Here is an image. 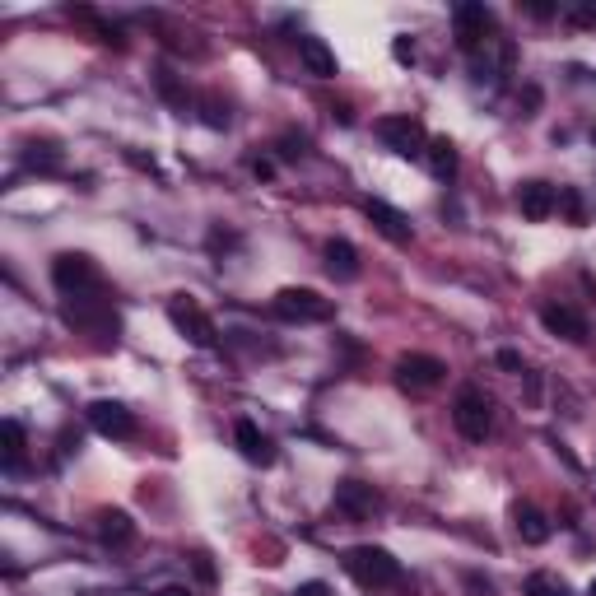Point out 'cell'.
<instances>
[{"label":"cell","mask_w":596,"mask_h":596,"mask_svg":"<svg viewBox=\"0 0 596 596\" xmlns=\"http://www.w3.org/2000/svg\"><path fill=\"white\" fill-rule=\"evenodd\" d=\"M466 583L475 587V596H494V587H489V583H480V578H475V573H471V578H466Z\"/></svg>","instance_id":"obj_31"},{"label":"cell","mask_w":596,"mask_h":596,"mask_svg":"<svg viewBox=\"0 0 596 596\" xmlns=\"http://www.w3.org/2000/svg\"><path fill=\"white\" fill-rule=\"evenodd\" d=\"M559 210H564V215H569V224H583V219H587V205H583V196H578V191H573V187H564V191H559Z\"/></svg>","instance_id":"obj_23"},{"label":"cell","mask_w":596,"mask_h":596,"mask_svg":"<svg viewBox=\"0 0 596 596\" xmlns=\"http://www.w3.org/2000/svg\"><path fill=\"white\" fill-rule=\"evenodd\" d=\"M280 145H285V149H280L285 159H298V154H303V145H308V140H303V136H285V140H280Z\"/></svg>","instance_id":"obj_27"},{"label":"cell","mask_w":596,"mask_h":596,"mask_svg":"<svg viewBox=\"0 0 596 596\" xmlns=\"http://www.w3.org/2000/svg\"><path fill=\"white\" fill-rule=\"evenodd\" d=\"M94 280H98V271L84 252H61V257L52 261V285L61 289V294L84 298V289H94Z\"/></svg>","instance_id":"obj_5"},{"label":"cell","mask_w":596,"mask_h":596,"mask_svg":"<svg viewBox=\"0 0 596 596\" xmlns=\"http://www.w3.org/2000/svg\"><path fill=\"white\" fill-rule=\"evenodd\" d=\"M98 536L112 545H126L136 536V527H131V517H126L122 508H103V513H98Z\"/></svg>","instance_id":"obj_19"},{"label":"cell","mask_w":596,"mask_h":596,"mask_svg":"<svg viewBox=\"0 0 596 596\" xmlns=\"http://www.w3.org/2000/svg\"><path fill=\"white\" fill-rule=\"evenodd\" d=\"M0 443H5V466H19V457H24V424L5 420L0 424Z\"/></svg>","instance_id":"obj_20"},{"label":"cell","mask_w":596,"mask_h":596,"mask_svg":"<svg viewBox=\"0 0 596 596\" xmlns=\"http://www.w3.org/2000/svg\"><path fill=\"white\" fill-rule=\"evenodd\" d=\"M527 596H573L569 592V583H564V578H559V573H531L527 578Z\"/></svg>","instance_id":"obj_21"},{"label":"cell","mask_w":596,"mask_h":596,"mask_svg":"<svg viewBox=\"0 0 596 596\" xmlns=\"http://www.w3.org/2000/svg\"><path fill=\"white\" fill-rule=\"evenodd\" d=\"M154 596H191V592H187V587H159Z\"/></svg>","instance_id":"obj_33"},{"label":"cell","mask_w":596,"mask_h":596,"mask_svg":"<svg viewBox=\"0 0 596 596\" xmlns=\"http://www.w3.org/2000/svg\"><path fill=\"white\" fill-rule=\"evenodd\" d=\"M452 424H457L461 438H471V443H485L489 429H494V406H489V396L480 387H461L457 392V406H452Z\"/></svg>","instance_id":"obj_2"},{"label":"cell","mask_w":596,"mask_h":596,"mask_svg":"<svg viewBox=\"0 0 596 596\" xmlns=\"http://www.w3.org/2000/svg\"><path fill=\"white\" fill-rule=\"evenodd\" d=\"M331 312H336V303L317 289H280L275 294V317H285V322H331Z\"/></svg>","instance_id":"obj_3"},{"label":"cell","mask_w":596,"mask_h":596,"mask_svg":"<svg viewBox=\"0 0 596 596\" xmlns=\"http://www.w3.org/2000/svg\"><path fill=\"white\" fill-rule=\"evenodd\" d=\"M569 24L592 28V24H596V5H578V10H569Z\"/></svg>","instance_id":"obj_25"},{"label":"cell","mask_w":596,"mask_h":596,"mask_svg":"<svg viewBox=\"0 0 596 596\" xmlns=\"http://www.w3.org/2000/svg\"><path fill=\"white\" fill-rule=\"evenodd\" d=\"M89 424H94L103 438H117V443L136 438V415H131L122 401H94V406H89Z\"/></svg>","instance_id":"obj_9"},{"label":"cell","mask_w":596,"mask_h":596,"mask_svg":"<svg viewBox=\"0 0 596 596\" xmlns=\"http://www.w3.org/2000/svg\"><path fill=\"white\" fill-rule=\"evenodd\" d=\"M168 322L182 331V336L191 340V345H201V350H210L219 340V331H215V322L201 312V303L196 298H187V294H177V298H168Z\"/></svg>","instance_id":"obj_4"},{"label":"cell","mask_w":596,"mask_h":596,"mask_svg":"<svg viewBox=\"0 0 596 596\" xmlns=\"http://www.w3.org/2000/svg\"><path fill=\"white\" fill-rule=\"evenodd\" d=\"M527 10H531V14H536V19H550V14H555V10H550V5H541V0H531Z\"/></svg>","instance_id":"obj_32"},{"label":"cell","mask_w":596,"mask_h":596,"mask_svg":"<svg viewBox=\"0 0 596 596\" xmlns=\"http://www.w3.org/2000/svg\"><path fill=\"white\" fill-rule=\"evenodd\" d=\"M587 596H596V578H592V587H587Z\"/></svg>","instance_id":"obj_34"},{"label":"cell","mask_w":596,"mask_h":596,"mask_svg":"<svg viewBox=\"0 0 596 596\" xmlns=\"http://www.w3.org/2000/svg\"><path fill=\"white\" fill-rule=\"evenodd\" d=\"M233 443H238V452H243L252 466H271V461H275L271 438L261 434L252 420H238V424H233Z\"/></svg>","instance_id":"obj_12"},{"label":"cell","mask_w":596,"mask_h":596,"mask_svg":"<svg viewBox=\"0 0 596 596\" xmlns=\"http://www.w3.org/2000/svg\"><path fill=\"white\" fill-rule=\"evenodd\" d=\"M392 52H396V61H415V47H410L406 38H396V47H392Z\"/></svg>","instance_id":"obj_30"},{"label":"cell","mask_w":596,"mask_h":596,"mask_svg":"<svg viewBox=\"0 0 596 596\" xmlns=\"http://www.w3.org/2000/svg\"><path fill=\"white\" fill-rule=\"evenodd\" d=\"M336 508L350 517H373L378 513V494H373V485L345 480V485H336Z\"/></svg>","instance_id":"obj_15"},{"label":"cell","mask_w":596,"mask_h":596,"mask_svg":"<svg viewBox=\"0 0 596 596\" xmlns=\"http://www.w3.org/2000/svg\"><path fill=\"white\" fill-rule=\"evenodd\" d=\"M452 24H457V47L461 52H480V42H489L485 33H494V14L480 5V0H466L452 10Z\"/></svg>","instance_id":"obj_7"},{"label":"cell","mask_w":596,"mask_h":596,"mask_svg":"<svg viewBox=\"0 0 596 596\" xmlns=\"http://www.w3.org/2000/svg\"><path fill=\"white\" fill-rule=\"evenodd\" d=\"M555 201H559V196H555L550 182H522V187H517V205H522V215L536 219V224L555 215Z\"/></svg>","instance_id":"obj_13"},{"label":"cell","mask_w":596,"mask_h":596,"mask_svg":"<svg viewBox=\"0 0 596 596\" xmlns=\"http://www.w3.org/2000/svg\"><path fill=\"white\" fill-rule=\"evenodd\" d=\"M364 215L373 219V229L387 238V243H396V247H406L410 238H415V229H410V219L396 210V205H387V201H364Z\"/></svg>","instance_id":"obj_10"},{"label":"cell","mask_w":596,"mask_h":596,"mask_svg":"<svg viewBox=\"0 0 596 596\" xmlns=\"http://www.w3.org/2000/svg\"><path fill=\"white\" fill-rule=\"evenodd\" d=\"M326 271L336 275V280H354V275H359V252H354L345 238H331V243H326Z\"/></svg>","instance_id":"obj_18"},{"label":"cell","mask_w":596,"mask_h":596,"mask_svg":"<svg viewBox=\"0 0 596 596\" xmlns=\"http://www.w3.org/2000/svg\"><path fill=\"white\" fill-rule=\"evenodd\" d=\"M201 112H205V126H215V131H224V126H229V103H224V98L205 94L201 98Z\"/></svg>","instance_id":"obj_22"},{"label":"cell","mask_w":596,"mask_h":596,"mask_svg":"<svg viewBox=\"0 0 596 596\" xmlns=\"http://www.w3.org/2000/svg\"><path fill=\"white\" fill-rule=\"evenodd\" d=\"M513 527L522 536V545H545L550 541V517L541 508H531V503H517L513 508Z\"/></svg>","instance_id":"obj_16"},{"label":"cell","mask_w":596,"mask_h":596,"mask_svg":"<svg viewBox=\"0 0 596 596\" xmlns=\"http://www.w3.org/2000/svg\"><path fill=\"white\" fill-rule=\"evenodd\" d=\"M447 373L443 359H434V354H401L396 359V382L406 387V392H429V387H438Z\"/></svg>","instance_id":"obj_8"},{"label":"cell","mask_w":596,"mask_h":596,"mask_svg":"<svg viewBox=\"0 0 596 596\" xmlns=\"http://www.w3.org/2000/svg\"><path fill=\"white\" fill-rule=\"evenodd\" d=\"M541 326L550 331V336L587 340V322H583V312L569 308V303H545V308H541Z\"/></svg>","instance_id":"obj_11"},{"label":"cell","mask_w":596,"mask_h":596,"mask_svg":"<svg viewBox=\"0 0 596 596\" xmlns=\"http://www.w3.org/2000/svg\"><path fill=\"white\" fill-rule=\"evenodd\" d=\"M499 364L508 368V373H527V364H522V354L517 350H499Z\"/></svg>","instance_id":"obj_26"},{"label":"cell","mask_w":596,"mask_h":596,"mask_svg":"<svg viewBox=\"0 0 596 596\" xmlns=\"http://www.w3.org/2000/svg\"><path fill=\"white\" fill-rule=\"evenodd\" d=\"M345 569L359 587H396L401 583V559L382 545H354L345 555Z\"/></svg>","instance_id":"obj_1"},{"label":"cell","mask_w":596,"mask_h":596,"mask_svg":"<svg viewBox=\"0 0 596 596\" xmlns=\"http://www.w3.org/2000/svg\"><path fill=\"white\" fill-rule=\"evenodd\" d=\"M196 573H201L205 583H215V564H210V559H205V555H196Z\"/></svg>","instance_id":"obj_29"},{"label":"cell","mask_w":596,"mask_h":596,"mask_svg":"<svg viewBox=\"0 0 596 596\" xmlns=\"http://www.w3.org/2000/svg\"><path fill=\"white\" fill-rule=\"evenodd\" d=\"M294 596H331V587H326V583H303Z\"/></svg>","instance_id":"obj_28"},{"label":"cell","mask_w":596,"mask_h":596,"mask_svg":"<svg viewBox=\"0 0 596 596\" xmlns=\"http://www.w3.org/2000/svg\"><path fill=\"white\" fill-rule=\"evenodd\" d=\"M378 136L387 140V149H396L401 159H420L424 149H429V136H424V126L415 122V117H382Z\"/></svg>","instance_id":"obj_6"},{"label":"cell","mask_w":596,"mask_h":596,"mask_svg":"<svg viewBox=\"0 0 596 596\" xmlns=\"http://www.w3.org/2000/svg\"><path fill=\"white\" fill-rule=\"evenodd\" d=\"M424 159H429V173H434L438 182H452V177H457V145H452L447 136H434V140H429Z\"/></svg>","instance_id":"obj_17"},{"label":"cell","mask_w":596,"mask_h":596,"mask_svg":"<svg viewBox=\"0 0 596 596\" xmlns=\"http://www.w3.org/2000/svg\"><path fill=\"white\" fill-rule=\"evenodd\" d=\"M159 94L168 98V103H173V108H187V94H182V89H177V80H173V70H159Z\"/></svg>","instance_id":"obj_24"},{"label":"cell","mask_w":596,"mask_h":596,"mask_svg":"<svg viewBox=\"0 0 596 596\" xmlns=\"http://www.w3.org/2000/svg\"><path fill=\"white\" fill-rule=\"evenodd\" d=\"M298 61H303V70L312 80H331L336 75V52L322 38H298Z\"/></svg>","instance_id":"obj_14"}]
</instances>
